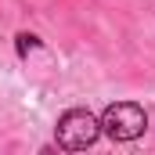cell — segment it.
I'll list each match as a JSON object with an SVG mask.
<instances>
[{
  "label": "cell",
  "instance_id": "cell-2",
  "mask_svg": "<svg viewBox=\"0 0 155 155\" xmlns=\"http://www.w3.org/2000/svg\"><path fill=\"white\" fill-rule=\"evenodd\" d=\"M144 126H148V116L134 101H116L101 112V134H108L112 141H137Z\"/></svg>",
  "mask_w": 155,
  "mask_h": 155
},
{
  "label": "cell",
  "instance_id": "cell-1",
  "mask_svg": "<svg viewBox=\"0 0 155 155\" xmlns=\"http://www.w3.org/2000/svg\"><path fill=\"white\" fill-rule=\"evenodd\" d=\"M97 134H101V119L94 116V112H87V108H69L65 116L58 119V126H54L58 148H65V152L90 148L97 141Z\"/></svg>",
  "mask_w": 155,
  "mask_h": 155
},
{
  "label": "cell",
  "instance_id": "cell-3",
  "mask_svg": "<svg viewBox=\"0 0 155 155\" xmlns=\"http://www.w3.org/2000/svg\"><path fill=\"white\" fill-rule=\"evenodd\" d=\"M33 47H40V40H36V36H29V33H18V54H22V58H25Z\"/></svg>",
  "mask_w": 155,
  "mask_h": 155
}]
</instances>
